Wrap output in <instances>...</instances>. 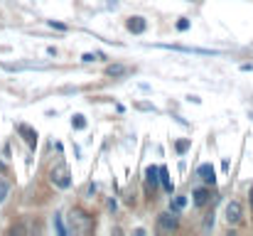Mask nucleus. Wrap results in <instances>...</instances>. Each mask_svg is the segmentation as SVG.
Here are the masks:
<instances>
[{
	"mask_svg": "<svg viewBox=\"0 0 253 236\" xmlns=\"http://www.w3.org/2000/svg\"><path fill=\"white\" fill-rule=\"evenodd\" d=\"M49 180H52V185H54V187H59V189H67V187L72 185V175H69V167H67L64 162L54 165V167H52V172H49Z\"/></svg>",
	"mask_w": 253,
	"mask_h": 236,
	"instance_id": "nucleus-1",
	"label": "nucleus"
},
{
	"mask_svg": "<svg viewBox=\"0 0 253 236\" xmlns=\"http://www.w3.org/2000/svg\"><path fill=\"white\" fill-rule=\"evenodd\" d=\"M239 222H241V204L239 202H229L226 204V224L236 227Z\"/></svg>",
	"mask_w": 253,
	"mask_h": 236,
	"instance_id": "nucleus-2",
	"label": "nucleus"
},
{
	"mask_svg": "<svg viewBox=\"0 0 253 236\" xmlns=\"http://www.w3.org/2000/svg\"><path fill=\"white\" fill-rule=\"evenodd\" d=\"M158 224H160V229H163V232H174L179 222H177L174 212H163V214L158 217Z\"/></svg>",
	"mask_w": 253,
	"mask_h": 236,
	"instance_id": "nucleus-3",
	"label": "nucleus"
},
{
	"mask_svg": "<svg viewBox=\"0 0 253 236\" xmlns=\"http://www.w3.org/2000/svg\"><path fill=\"white\" fill-rule=\"evenodd\" d=\"M130 69L126 67V64H111V67H106V77H111V79H121V77H126Z\"/></svg>",
	"mask_w": 253,
	"mask_h": 236,
	"instance_id": "nucleus-4",
	"label": "nucleus"
},
{
	"mask_svg": "<svg viewBox=\"0 0 253 236\" xmlns=\"http://www.w3.org/2000/svg\"><path fill=\"white\" fill-rule=\"evenodd\" d=\"M145 27H148V25H145V20H143V17H130V20H128V30H130V32H135V35L145 32Z\"/></svg>",
	"mask_w": 253,
	"mask_h": 236,
	"instance_id": "nucleus-5",
	"label": "nucleus"
},
{
	"mask_svg": "<svg viewBox=\"0 0 253 236\" xmlns=\"http://www.w3.org/2000/svg\"><path fill=\"white\" fill-rule=\"evenodd\" d=\"M17 131L25 136V141H27V145H30V148H35V145H37V133H35L30 126H20Z\"/></svg>",
	"mask_w": 253,
	"mask_h": 236,
	"instance_id": "nucleus-6",
	"label": "nucleus"
},
{
	"mask_svg": "<svg viewBox=\"0 0 253 236\" xmlns=\"http://www.w3.org/2000/svg\"><path fill=\"white\" fill-rule=\"evenodd\" d=\"M197 172H199V177H202L204 182H211V185H214L216 175H214V167H211V165H199V170H197Z\"/></svg>",
	"mask_w": 253,
	"mask_h": 236,
	"instance_id": "nucleus-7",
	"label": "nucleus"
},
{
	"mask_svg": "<svg viewBox=\"0 0 253 236\" xmlns=\"http://www.w3.org/2000/svg\"><path fill=\"white\" fill-rule=\"evenodd\" d=\"M145 177H148V182L155 187V185L160 182V167H148V170H145Z\"/></svg>",
	"mask_w": 253,
	"mask_h": 236,
	"instance_id": "nucleus-8",
	"label": "nucleus"
},
{
	"mask_svg": "<svg viewBox=\"0 0 253 236\" xmlns=\"http://www.w3.org/2000/svg\"><path fill=\"white\" fill-rule=\"evenodd\" d=\"M207 202H209V189H197L194 192V204L197 207H204Z\"/></svg>",
	"mask_w": 253,
	"mask_h": 236,
	"instance_id": "nucleus-9",
	"label": "nucleus"
},
{
	"mask_svg": "<svg viewBox=\"0 0 253 236\" xmlns=\"http://www.w3.org/2000/svg\"><path fill=\"white\" fill-rule=\"evenodd\" d=\"M160 182H163V187H165L168 192H172V180H169L168 167H160Z\"/></svg>",
	"mask_w": 253,
	"mask_h": 236,
	"instance_id": "nucleus-10",
	"label": "nucleus"
},
{
	"mask_svg": "<svg viewBox=\"0 0 253 236\" xmlns=\"http://www.w3.org/2000/svg\"><path fill=\"white\" fill-rule=\"evenodd\" d=\"M7 192H10V185H7L5 180H0V204L7 199Z\"/></svg>",
	"mask_w": 253,
	"mask_h": 236,
	"instance_id": "nucleus-11",
	"label": "nucleus"
},
{
	"mask_svg": "<svg viewBox=\"0 0 253 236\" xmlns=\"http://www.w3.org/2000/svg\"><path fill=\"white\" fill-rule=\"evenodd\" d=\"M72 126H74L77 131H82V128H86V121H84V116H74V121H72Z\"/></svg>",
	"mask_w": 253,
	"mask_h": 236,
	"instance_id": "nucleus-12",
	"label": "nucleus"
},
{
	"mask_svg": "<svg viewBox=\"0 0 253 236\" xmlns=\"http://www.w3.org/2000/svg\"><path fill=\"white\" fill-rule=\"evenodd\" d=\"M54 227H57V232H59V234H67V229H64V224H62V217H59V214L54 217Z\"/></svg>",
	"mask_w": 253,
	"mask_h": 236,
	"instance_id": "nucleus-13",
	"label": "nucleus"
},
{
	"mask_svg": "<svg viewBox=\"0 0 253 236\" xmlns=\"http://www.w3.org/2000/svg\"><path fill=\"white\" fill-rule=\"evenodd\" d=\"M184 204H187V199H184V197H177V199H174V204H172V207H174V212H179V209H182V207H184Z\"/></svg>",
	"mask_w": 253,
	"mask_h": 236,
	"instance_id": "nucleus-14",
	"label": "nucleus"
},
{
	"mask_svg": "<svg viewBox=\"0 0 253 236\" xmlns=\"http://www.w3.org/2000/svg\"><path fill=\"white\" fill-rule=\"evenodd\" d=\"M187 148H189V141H179L177 143V153H187Z\"/></svg>",
	"mask_w": 253,
	"mask_h": 236,
	"instance_id": "nucleus-15",
	"label": "nucleus"
},
{
	"mask_svg": "<svg viewBox=\"0 0 253 236\" xmlns=\"http://www.w3.org/2000/svg\"><path fill=\"white\" fill-rule=\"evenodd\" d=\"M135 108H138V111H155L150 103H143V101H140V103H135Z\"/></svg>",
	"mask_w": 253,
	"mask_h": 236,
	"instance_id": "nucleus-16",
	"label": "nucleus"
},
{
	"mask_svg": "<svg viewBox=\"0 0 253 236\" xmlns=\"http://www.w3.org/2000/svg\"><path fill=\"white\" fill-rule=\"evenodd\" d=\"M177 27H179V30H187V27H189V22H187V20H179V22H177Z\"/></svg>",
	"mask_w": 253,
	"mask_h": 236,
	"instance_id": "nucleus-17",
	"label": "nucleus"
},
{
	"mask_svg": "<svg viewBox=\"0 0 253 236\" xmlns=\"http://www.w3.org/2000/svg\"><path fill=\"white\" fill-rule=\"evenodd\" d=\"M251 204H253V187H251Z\"/></svg>",
	"mask_w": 253,
	"mask_h": 236,
	"instance_id": "nucleus-18",
	"label": "nucleus"
}]
</instances>
